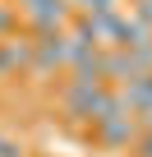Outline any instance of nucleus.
Instances as JSON below:
<instances>
[{
    "instance_id": "f257e3e1",
    "label": "nucleus",
    "mask_w": 152,
    "mask_h": 157,
    "mask_svg": "<svg viewBox=\"0 0 152 157\" xmlns=\"http://www.w3.org/2000/svg\"><path fill=\"white\" fill-rule=\"evenodd\" d=\"M19 19L28 23L32 37H46V33H65L69 28L74 5L69 0H19Z\"/></svg>"
},
{
    "instance_id": "f03ea898",
    "label": "nucleus",
    "mask_w": 152,
    "mask_h": 157,
    "mask_svg": "<svg viewBox=\"0 0 152 157\" xmlns=\"http://www.w3.org/2000/svg\"><path fill=\"white\" fill-rule=\"evenodd\" d=\"M92 139L106 148V152H129L134 139H138V120L134 116H106L92 125Z\"/></svg>"
},
{
    "instance_id": "7ed1b4c3",
    "label": "nucleus",
    "mask_w": 152,
    "mask_h": 157,
    "mask_svg": "<svg viewBox=\"0 0 152 157\" xmlns=\"http://www.w3.org/2000/svg\"><path fill=\"white\" fill-rule=\"evenodd\" d=\"M65 69V33H46V37H32V60H28V74L32 78H46Z\"/></svg>"
},
{
    "instance_id": "20e7f679",
    "label": "nucleus",
    "mask_w": 152,
    "mask_h": 157,
    "mask_svg": "<svg viewBox=\"0 0 152 157\" xmlns=\"http://www.w3.org/2000/svg\"><path fill=\"white\" fill-rule=\"evenodd\" d=\"M115 97L129 116H147L152 111V74H134L124 83H115Z\"/></svg>"
},
{
    "instance_id": "39448f33",
    "label": "nucleus",
    "mask_w": 152,
    "mask_h": 157,
    "mask_svg": "<svg viewBox=\"0 0 152 157\" xmlns=\"http://www.w3.org/2000/svg\"><path fill=\"white\" fill-rule=\"evenodd\" d=\"M28 60H32V42L28 37H5L0 42V78L28 74Z\"/></svg>"
},
{
    "instance_id": "423d86ee",
    "label": "nucleus",
    "mask_w": 152,
    "mask_h": 157,
    "mask_svg": "<svg viewBox=\"0 0 152 157\" xmlns=\"http://www.w3.org/2000/svg\"><path fill=\"white\" fill-rule=\"evenodd\" d=\"M19 5H14V0H0V42H5V37H19Z\"/></svg>"
},
{
    "instance_id": "0eeeda50",
    "label": "nucleus",
    "mask_w": 152,
    "mask_h": 157,
    "mask_svg": "<svg viewBox=\"0 0 152 157\" xmlns=\"http://www.w3.org/2000/svg\"><path fill=\"white\" fill-rule=\"evenodd\" d=\"M129 152H134V157H152V129H138V139H134Z\"/></svg>"
},
{
    "instance_id": "6e6552de",
    "label": "nucleus",
    "mask_w": 152,
    "mask_h": 157,
    "mask_svg": "<svg viewBox=\"0 0 152 157\" xmlns=\"http://www.w3.org/2000/svg\"><path fill=\"white\" fill-rule=\"evenodd\" d=\"M0 157H23V143L9 139V134H0Z\"/></svg>"
},
{
    "instance_id": "1a4fd4ad",
    "label": "nucleus",
    "mask_w": 152,
    "mask_h": 157,
    "mask_svg": "<svg viewBox=\"0 0 152 157\" xmlns=\"http://www.w3.org/2000/svg\"><path fill=\"white\" fill-rule=\"evenodd\" d=\"M134 14H138L143 23H152V0H138V5H134Z\"/></svg>"
},
{
    "instance_id": "9d476101",
    "label": "nucleus",
    "mask_w": 152,
    "mask_h": 157,
    "mask_svg": "<svg viewBox=\"0 0 152 157\" xmlns=\"http://www.w3.org/2000/svg\"><path fill=\"white\" fill-rule=\"evenodd\" d=\"M129 5H138V0H129Z\"/></svg>"
}]
</instances>
